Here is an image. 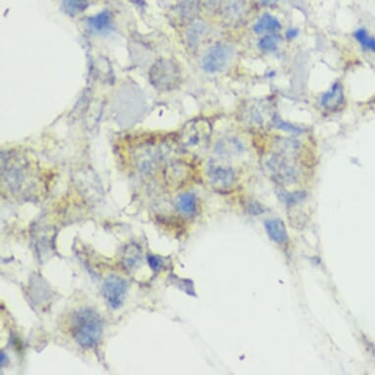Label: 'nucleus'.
<instances>
[{
	"label": "nucleus",
	"mask_w": 375,
	"mask_h": 375,
	"mask_svg": "<svg viewBox=\"0 0 375 375\" xmlns=\"http://www.w3.org/2000/svg\"><path fill=\"white\" fill-rule=\"evenodd\" d=\"M103 322L98 313L89 308L76 311L72 322V334L78 345L93 348L101 340Z\"/></svg>",
	"instance_id": "nucleus-1"
},
{
	"label": "nucleus",
	"mask_w": 375,
	"mask_h": 375,
	"mask_svg": "<svg viewBox=\"0 0 375 375\" xmlns=\"http://www.w3.org/2000/svg\"><path fill=\"white\" fill-rule=\"evenodd\" d=\"M148 77L153 88L162 91L178 88L182 80L180 67L176 61L169 58L159 59L150 68Z\"/></svg>",
	"instance_id": "nucleus-2"
},
{
	"label": "nucleus",
	"mask_w": 375,
	"mask_h": 375,
	"mask_svg": "<svg viewBox=\"0 0 375 375\" xmlns=\"http://www.w3.org/2000/svg\"><path fill=\"white\" fill-rule=\"evenodd\" d=\"M180 140L184 147L190 150L204 148L211 136V125L204 118L191 120L181 131Z\"/></svg>",
	"instance_id": "nucleus-3"
},
{
	"label": "nucleus",
	"mask_w": 375,
	"mask_h": 375,
	"mask_svg": "<svg viewBox=\"0 0 375 375\" xmlns=\"http://www.w3.org/2000/svg\"><path fill=\"white\" fill-rule=\"evenodd\" d=\"M232 56V47L223 42H217L207 51L202 58V69L211 74L223 72L227 67Z\"/></svg>",
	"instance_id": "nucleus-4"
},
{
	"label": "nucleus",
	"mask_w": 375,
	"mask_h": 375,
	"mask_svg": "<svg viewBox=\"0 0 375 375\" xmlns=\"http://www.w3.org/2000/svg\"><path fill=\"white\" fill-rule=\"evenodd\" d=\"M128 292V283L124 278L112 275L105 280L103 286V298L113 310L121 308Z\"/></svg>",
	"instance_id": "nucleus-5"
},
{
	"label": "nucleus",
	"mask_w": 375,
	"mask_h": 375,
	"mask_svg": "<svg viewBox=\"0 0 375 375\" xmlns=\"http://www.w3.org/2000/svg\"><path fill=\"white\" fill-rule=\"evenodd\" d=\"M207 175L209 182L217 188L230 187L235 181L234 168L219 160L209 162Z\"/></svg>",
	"instance_id": "nucleus-6"
},
{
	"label": "nucleus",
	"mask_w": 375,
	"mask_h": 375,
	"mask_svg": "<svg viewBox=\"0 0 375 375\" xmlns=\"http://www.w3.org/2000/svg\"><path fill=\"white\" fill-rule=\"evenodd\" d=\"M220 12L223 20L228 25L239 24L247 14V0H223Z\"/></svg>",
	"instance_id": "nucleus-7"
},
{
	"label": "nucleus",
	"mask_w": 375,
	"mask_h": 375,
	"mask_svg": "<svg viewBox=\"0 0 375 375\" xmlns=\"http://www.w3.org/2000/svg\"><path fill=\"white\" fill-rule=\"evenodd\" d=\"M209 34V28L207 24L202 21L193 20V22L188 24L187 30H186V42L189 49L195 51L199 49L202 42Z\"/></svg>",
	"instance_id": "nucleus-8"
},
{
	"label": "nucleus",
	"mask_w": 375,
	"mask_h": 375,
	"mask_svg": "<svg viewBox=\"0 0 375 375\" xmlns=\"http://www.w3.org/2000/svg\"><path fill=\"white\" fill-rule=\"evenodd\" d=\"M202 0H179L177 16L184 23L190 24L197 19Z\"/></svg>",
	"instance_id": "nucleus-9"
},
{
	"label": "nucleus",
	"mask_w": 375,
	"mask_h": 375,
	"mask_svg": "<svg viewBox=\"0 0 375 375\" xmlns=\"http://www.w3.org/2000/svg\"><path fill=\"white\" fill-rule=\"evenodd\" d=\"M217 152L226 155H241L244 152V143L237 137H227L217 143Z\"/></svg>",
	"instance_id": "nucleus-10"
},
{
	"label": "nucleus",
	"mask_w": 375,
	"mask_h": 375,
	"mask_svg": "<svg viewBox=\"0 0 375 375\" xmlns=\"http://www.w3.org/2000/svg\"><path fill=\"white\" fill-rule=\"evenodd\" d=\"M265 230L270 239L278 243V244L287 242L288 233L286 227H285L284 223L280 219H272V220L266 221Z\"/></svg>",
	"instance_id": "nucleus-11"
},
{
	"label": "nucleus",
	"mask_w": 375,
	"mask_h": 375,
	"mask_svg": "<svg viewBox=\"0 0 375 375\" xmlns=\"http://www.w3.org/2000/svg\"><path fill=\"white\" fill-rule=\"evenodd\" d=\"M344 100L343 89L339 84H335L332 89L326 94H323L322 105L326 110H335L342 105Z\"/></svg>",
	"instance_id": "nucleus-12"
},
{
	"label": "nucleus",
	"mask_w": 375,
	"mask_h": 375,
	"mask_svg": "<svg viewBox=\"0 0 375 375\" xmlns=\"http://www.w3.org/2000/svg\"><path fill=\"white\" fill-rule=\"evenodd\" d=\"M270 167L274 172L276 176L279 177L282 180L290 182L289 180L294 179L296 171L293 167L289 165L285 160L274 159L270 162Z\"/></svg>",
	"instance_id": "nucleus-13"
},
{
	"label": "nucleus",
	"mask_w": 375,
	"mask_h": 375,
	"mask_svg": "<svg viewBox=\"0 0 375 375\" xmlns=\"http://www.w3.org/2000/svg\"><path fill=\"white\" fill-rule=\"evenodd\" d=\"M280 28H281V24L277 18L270 14H264L254 25V30L256 34H263V33H274Z\"/></svg>",
	"instance_id": "nucleus-14"
},
{
	"label": "nucleus",
	"mask_w": 375,
	"mask_h": 375,
	"mask_svg": "<svg viewBox=\"0 0 375 375\" xmlns=\"http://www.w3.org/2000/svg\"><path fill=\"white\" fill-rule=\"evenodd\" d=\"M88 23L93 29L103 32V30L110 29V26L112 25V17L110 12L103 11L98 15L89 18Z\"/></svg>",
	"instance_id": "nucleus-15"
},
{
	"label": "nucleus",
	"mask_w": 375,
	"mask_h": 375,
	"mask_svg": "<svg viewBox=\"0 0 375 375\" xmlns=\"http://www.w3.org/2000/svg\"><path fill=\"white\" fill-rule=\"evenodd\" d=\"M63 9L68 15H79L89 6V0H62Z\"/></svg>",
	"instance_id": "nucleus-16"
},
{
	"label": "nucleus",
	"mask_w": 375,
	"mask_h": 375,
	"mask_svg": "<svg viewBox=\"0 0 375 375\" xmlns=\"http://www.w3.org/2000/svg\"><path fill=\"white\" fill-rule=\"evenodd\" d=\"M179 211L186 214V216H192L195 212V198L192 193H184L180 195L177 204Z\"/></svg>",
	"instance_id": "nucleus-17"
},
{
	"label": "nucleus",
	"mask_w": 375,
	"mask_h": 375,
	"mask_svg": "<svg viewBox=\"0 0 375 375\" xmlns=\"http://www.w3.org/2000/svg\"><path fill=\"white\" fill-rule=\"evenodd\" d=\"M281 37L276 34L266 35L259 42V49H263L266 53H272L276 51L278 47V44L281 42Z\"/></svg>",
	"instance_id": "nucleus-18"
},
{
	"label": "nucleus",
	"mask_w": 375,
	"mask_h": 375,
	"mask_svg": "<svg viewBox=\"0 0 375 375\" xmlns=\"http://www.w3.org/2000/svg\"><path fill=\"white\" fill-rule=\"evenodd\" d=\"M355 37L365 49H369V51L375 53V39L370 37L367 30L364 29L358 30L356 32Z\"/></svg>",
	"instance_id": "nucleus-19"
},
{
	"label": "nucleus",
	"mask_w": 375,
	"mask_h": 375,
	"mask_svg": "<svg viewBox=\"0 0 375 375\" xmlns=\"http://www.w3.org/2000/svg\"><path fill=\"white\" fill-rule=\"evenodd\" d=\"M202 2H204L205 8L211 11H216L220 9L223 0H202Z\"/></svg>",
	"instance_id": "nucleus-20"
},
{
	"label": "nucleus",
	"mask_w": 375,
	"mask_h": 375,
	"mask_svg": "<svg viewBox=\"0 0 375 375\" xmlns=\"http://www.w3.org/2000/svg\"><path fill=\"white\" fill-rule=\"evenodd\" d=\"M276 126H277L278 128L286 130V131L289 132H301V129L297 128V127L291 126V125L284 123V122H282L280 119H277V124H276Z\"/></svg>",
	"instance_id": "nucleus-21"
},
{
	"label": "nucleus",
	"mask_w": 375,
	"mask_h": 375,
	"mask_svg": "<svg viewBox=\"0 0 375 375\" xmlns=\"http://www.w3.org/2000/svg\"><path fill=\"white\" fill-rule=\"evenodd\" d=\"M148 263H150V268H152V270H157V268L160 266V261L159 259L157 258H155V256H150L148 258Z\"/></svg>",
	"instance_id": "nucleus-22"
},
{
	"label": "nucleus",
	"mask_w": 375,
	"mask_h": 375,
	"mask_svg": "<svg viewBox=\"0 0 375 375\" xmlns=\"http://www.w3.org/2000/svg\"><path fill=\"white\" fill-rule=\"evenodd\" d=\"M297 35H298V30L292 29V30H288V33H287L288 39H291V40L295 39V37H296Z\"/></svg>",
	"instance_id": "nucleus-23"
},
{
	"label": "nucleus",
	"mask_w": 375,
	"mask_h": 375,
	"mask_svg": "<svg viewBox=\"0 0 375 375\" xmlns=\"http://www.w3.org/2000/svg\"><path fill=\"white\" fill-rule=\"evenodd\" d=\"M261 1L265 6H270V4L274 3L276 0H261Z\"/></svg>",
	"instance_id": "nucleus-24"
}]
</instances>
